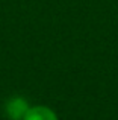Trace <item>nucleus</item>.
Listing matches in <instances>:
<instances>
[{
    "label": "nucleus",
    "instance_id": "f257e3e1",
    "mask_svg": "<svg viewBox=\"0 0 118 120\" xmlns=\"http://www.w3.org/2000/svg\"><path fill=\"white\" fill-rule=\"evenodd\" d=\"M29 102L21 96H15L6 102L5 105V112L11 120H23L24 114L29 109Z\"/></svg>",
    "mask_w": 118,
    "mask_h": 120
},
{
    "label": "nucleus",
    "instance_id": "f03ea898",
    "mask_svg": "<svg viewBox=\"0 0 118 120\" xmlns=\"http://www.w3.org/2000/svg\"><path fill=\"white\" fill-rule=\"evenodd\" d=\"M23 120H59V116L47 105H30Z\"/></svg>",
    "mask_w": 118,
    "mask_h": 120
}]
</instances>
